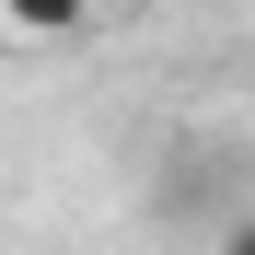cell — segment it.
Instances as JSON below:
<instances>
[{
  "label": "cell",
  "mask_w": 255,
  "mask_h": 255,
  "mask_svg": "<svg viewBox=\"0 0 255 255\" xmlns=\"http://www.w3.org/2000/svg\"><path fill=\"white\" fill-rule=\"evenodd\" d=\"M0 12H12L23 35H47V47H70V35L93 23V0H0Z\"/></svg>",
  "instance_id": "cell-1"
},
{
  "label": "cell",
  "mask_w": 255,
  "mask_h": 255,
  "mask_svg": "<svg viewBox=\"0 0 255 255\" xmlns=\"http://www.w3.org/2000/svg\"><path fill=\"white\" fill-rule=\"evenodd\" d=\"M221 255H255V221H232V232H221Z\"/></svg>",
  "instance_id": "cell-2"
}]
</instances>
